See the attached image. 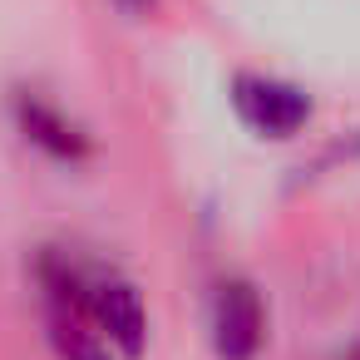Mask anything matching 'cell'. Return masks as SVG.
Returning <instances> with one entry per match:
<instances>
[{
  "label": "cell",
  "instance_id": "8992f818",
  "mask_svg": "<svg viewBox=\"0 0 360 360\" xmlns=\"http://www.w3.org/2000/svg\"><path fill=\"white\" fill-rule=\"evenodd\" d=\"M350 153H360V134H355V143H350Z\"/></svg>",
  "mask_w": 360,
  "mask_h": 360
},
{
  "label": "cell",
  "instance_id": "3957f363",
  "mask_svg": "<svg viewBox=\"0 0 360 360\" xmlns=\"http://www.w3.org/2000/svg\"><path fill=\"white\" fill-rule=\"evenodd\" d=\"M15 124H20V134H25L35 148H45L55 163H84V158H89V134H84L75 119H65L55 104H45L40 94H15Z\"/></svg>",
  "mask_w": 360,
  "mask_h": 360
},
{
  "label": "cell",
  "instance_id": "277c9868",
  "mask_svg": "<svg viewBox=\"0 0 360 360\" xmlns=\"http://www.w3.org/2000/svg\"><path fill=\"white\" fill-rule=\"evenodd\" d=\"M50 340H55L60 360H124L119 345L89 316H79L75 306H60V301H50Z\"/></svg>",
  "mask_w": 360,
  "mask_h": 360
},
{
  "label": "cell",
  "instance_id": "6da1fadb",
  "mask_svg": "<svg viewBox=\"0 0 360 360\" xmlns=\"http://www.w3.org/2000/svg\"><path fill=\"white\" fill-rule=\"evenodd\" d=\"M232 109L262 139H296L311 124V94L291 79H276V75H237Z\"/></svg>",
  "mask_w": 360,
  "mask_h": 360
},
{
  "label": "cell",
  "instance_id": "7a4b0ae2",
  "mask_svg": "<svg viewBox=\"0 0 360 360\" xmlns=\"http://www.w3.org/2000/svg\"><path fill=\"white\" fill-rule=\"evenodd\" d=\"M266 335V311L252 281L227 276L212 291V350L222 360H252Z\"/></svg>",
  "mask_w": 360,
  "mask_h": 360
},
{
  "label": "cell",
  "instance_id": "5b68a950",
  "mask_svg": "<svg viewBox=\"0 0 360 360\" xmlns=\"http://www.w3.org/2000/svg\"><path fill=\"white\" fill-rule=\"evenodd\" d=\"M114 6H119V11H129V15H143L153 0H114Z\"/></svg>",
  "mask_w": 360,
  "mask_h": 360
}]
</instances>
